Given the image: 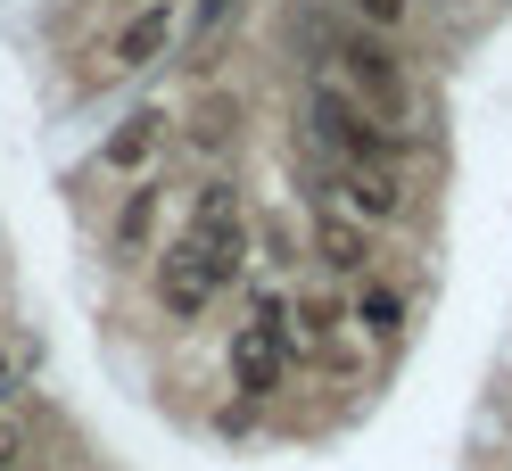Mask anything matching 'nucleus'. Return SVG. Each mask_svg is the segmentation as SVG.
I'll list each match as a JSON object with an SVG mask.
<instances>
[{
  "label": "nucleus",
  "instance_id": "nucleus-1",
  "mask_svg": "<svg viewBox=\"0 0 512 471\" xmlns=\"http://www.w3.org/2000/svg\"><path fill=\"white\" fill-rule=\"evenodd\" d=\"M306 133L331 149V166H397V149H405L397 124H380L339 75H314V91H306Z\"/></svg>",
  "mask_w": 512,
  "mask_h": 471
},
{
  "label": "nucleus",
  "instance_id": "nucleus-2",
  "mask_svg": "<svg viewBox=\"0 0 512 471\" xmlns=\"http://www.w3.org/2000/svg\"><path fill=\"white\" fill-rule=\"evenodd\" d=\"M331 75L356 91V100H364L380 124H397V116H405V100H413L405 58H397V50H389V34H380V25H364V17H347L339 34H331Z\"/></svg>",
  "mask_w": 512,
  "mask_h": 471
},
{
  "label": "nucleus",
  "instance_id": "nucleus-3",
  "mask_svg": "<svg viewBox=\"0 0 512 471\" xmlns=\"http://www.w3.org/2000/svg\"><path fill=\"white\" fill-rule=\"evenodd\" d=\"M331 191L347 199L356 224H397L405 215V174L397 166H331Z\"/></svg>",
  "mask_w": 512,
  "mask_h": 471
},
{
  "label": "nucleus",
  "instance_id": "nucleus-4",
  "mask_svg": "<svg viewBox=\"0 0 512 471\" xmlns=\"http://www.w3.org/2000/svg\"><path fill=\"white\" fill-rule=\"evenodd\" d=\"M281 372H290V339L265 331V323H240V339H232V389L240 397H273Z\"/></svg>",
  "mask_w": 512,
  "mask_h": 471
},
{
  "label": "nucleus",
  "instance_id": "nucleus-5",
  "mask_svg": "<svg viewBox=\"0 0 512 471\" xmlns=\"http://www.w3.org/2000/svg\"><path fill=\"white\" fill-rule=\"evenodd\" d=\"M182 257L199 265L215 290H232V281H240V265H248V215H223V224H190Z\"/></svg>",
  "mask_w": 512,
  "mask_h": 471
},
{
  "label": "nucleus",
  "instance_id": "nucleus-6",
  "mask_svg": "<svg viewBox=\"0 0 512 471\" xmlns=\"http://www.w3.org/2000/svg\"><path fill=\"white\" fill-rule=\"evenodd\" d=\"M314 265H331L339 281H364L372 273V224H356L347 207L314 215Z\"/></svg>",
  "mask_w": 512,
  "mask_h": 471
},
{
  "label": "nucleus",
  "instance_id": "nucleus-7",
  "mask_svg": "<svg viewBox=\"0 0 512 471\" xmlns=\"http://www.w3.org/2000/svg\"><path fill=\"white\" fill-rule=\"evenodd\" d=\"M174 34H182V9H174V0H141V17L116 34V67H124V75L157 67V58L174 50Z\"/></svg>",
  "mask_w": 512,
  "mask_h": 471
},
{
  "label": "nucleus",
  "instance_id": "nucleus-8",
  "mask_svg": "<svg viewBox=\"0 0 512 471\" xmlns=\"http://www.w3.org/2000/svg\"><path fill=\"white\" fill-rule=\"evenodd\" d=\"M207 298H215V281L190 265L182 248H174V257H157V306H166L174 323H199V314H207Z\"/></svg>",
  "mask_w": 512,
  "mask_h": 471
},
{
  "label": "nucleus",
  "instance_id": "nucleus-9",
  "mask_svg": "<svg viewBox=\"0 0 512 471\" xmlns=\"http://www.w3.org/2000/svg\"><path fill=\"white\" fill-rule=\"evenodd\" d=\"M157 141H166V116H157V108H141V116H124L116 133H108L100 166H108V174H141L149 157H157Z\"/></svg>",
  "mask_w": 512,
  "mask_h": 471
},
{
  "label": "nucleus",
  "instance_id": "nucleus-10",
  "mask_svg": "<svg viewBox=\"0 0 512 471\" xmlns=\"http://www.w3.org/2000/svg\"><path fill=\"white\" fill-rule=\"evenodd\" d=\"M339 323H347L339 298H290V339H298V348H323Z\"/></svg>",
  "mask_w": 512,
  "mask_h": 471
},
{
  "label": "nucleus",
  "instance_id": "nucleus-11",
  "mask_svg": "<svg viewBox=\"0 0 512 471\" xmlns=\"http://www.w3.org/2000/svg\"><path fill=\"white\" fill-rule=\"evenodd\" d=\"M356 323H364L372 339H397V331H405V298L389 290V281H364V298H356Z\"/></svg>",
  "mask_w": 512,
  "mask_h": 471
},
{
  "label": "nucleus",
  "instance_id": "nucleus-12",
  "mask_svg": "<svg viewBox=\"0 0 512 471\" xmlns=\"http://www.w3.org/2000/svg\"><path fill=\"white\" fill-rule=\"evenodd\" d=\"M232 133H240V100H232V91H207V100H199V124H190V141H199V149H223Z\"/></svg>",
  "mask_w": 512,
  "mask_h": 471
},
{
  "label": "nucleus",
  "instance_id": "nucleus-13",
  "mask_svg": "<svg viewBox=\"0 0 512 471\" xmlns=\"http://www.w3.org/2000/svg\"><path fill=\"white\" fill-rule=\"evenodd\" d=\"M232 9L240 0H190V17H182V34H190V50H199V67H207V42L232 25Z\"/></svg>",
  "mask_w": 512,
  "mask_h": 471
},
{
  "label": "nucleus",
  "instance_id": "nucleus-14",
  "mask_svg": "<svg viewBox=\"0 0 512 471\" xmlns=\"http://www.w3.org/2000/svg\"><path fill=\"white\" fill-rule=\"evenodd\" d=\"M149 232H157V191H149V182H141V191L124 199V215H116V240L133 248V240H149Z\"/></svg>",
  "mask_w": 512,
  "mask_h": 471
},
{
  "label": "nucleus",
  "instance_id": "nucleus-15",
  "mask_svg": "<svg viewBox=\"0 0 512 471\" xmlns=\"http://www.w3.org/2000/svg\"><path fill=\"white\" fill-rule=\"evenodd\" d=\"M223 215H240V182H199V199H190V224H223Z\"/></svg>",
  "mask_w": 512,
  "mask_h": 471
},
{
  "label": "nucleus",
  "instance_id": "nucleus-16",
  "mask_svg": "<svg viewBox=\"0 0 512 471\" xmlns=\"http://www.w3.org/2000/svg\"><path fill=\"white\" fill-rule=\"evenodd\" d=\"M347 9H356L364 25H380V34H397V25H405V0H347Z\"/></svg>",
  "mask_w": 512,
  "mask_h": 471
},
{
  "label": "nucleus",
  "instance_id": "nucleus-17",
  "mask_svg": "<svg viewBox=\"0 0 512 471\" xmlns=\"http://www.w3.org/2000/svg\"><path fill=\"white\" fill-rule=\"evenodd\" d=\"M256 240H265V257H273V265H298V232H290V224H281V215H273V224H265V232H256Z\"/></svg>",
  "mask_w": 512,
  "mask_h": 471
},
{
  "label": "nucleus",
  "instance_id": "nucleus-18",
  "mask_svg": "<svg viewBox=\"0 0 512 471\" xmlns=\"http://www.w3.org/2000/svg\"><path fill=\"white\" fill-rule=\"evenodd\" d=\"M0 471H17V430L0 422Z\"/></svg>",
  "mask_w": 512,
  "mask_h": 471
},
{
  "label": "nucleus",
  "instance_id": "nucleus-19",
  "mask_svg": "<svg viewBox=\"0 0 512 471\" xmlns=\"http://www.w3.org/2000/svg\"><path fill=\"white\" fill-rule=\"evenodd\" d=\"M0 405H9V356H0Z\"/></svg>",
  "mask_w": 512,
  "mask_h": 471
}]
</instances>
